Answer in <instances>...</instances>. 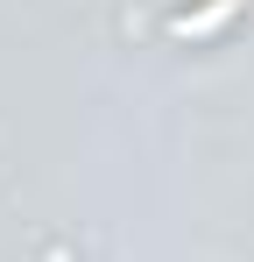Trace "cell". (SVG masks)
Listing matches in <instances>:
<instances>
[{"instance_id": "obj_1", "label": "cell", "mask_w": 254, "mask_h": 262, "mask_svg": "<svg viewBox=\"0 0 254 262\" xmlns=\"http://www.w3.org/2000/svg\"><path fill=\"white\" fill-rule=\"evenodd\" d=\"M233 14H240V0H212V7H198V14H176L169 29H176V36H212V29H226Z\"/></svg>"}]
</instances>
